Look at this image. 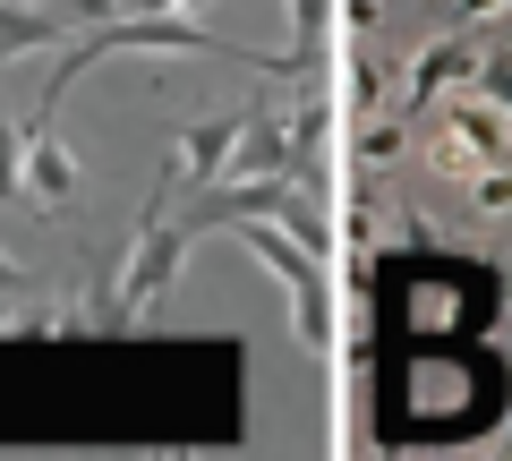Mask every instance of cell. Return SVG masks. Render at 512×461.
<instances>
[{"label":"cell","mask_w":512,"mask_h":461,"mask_svg":"<svg viewBox=\"0 0 512 461\" xmlns=\"http://www.w3.org/2000/svg\"><path fill=\"white\" fill-rule=\"evenodd\" d=\"M18 282H26V274H18V265H9V257H0V299H9V291H18Z\"/></svg>","instance_id":"5bb4252c"},{"label":"cell","mask_w":512,"mask_h":461,"mask_svg":"<svg viewBox=\"0 0 512 461\" xmlns=\"http://www.w3.org/2000/svg\"><path fill=\"white\" fill-rule=\"evenodd\" d=\"M231 231L265 257V274H282L291 316H299V342H308V351H333V299H325V274H316V240H299L282 214H239Z\"/></svg>","instance_id":"7a4b0ae2"},{"label":"cell","mask_w":512,"mask_h":461,"mask_svg":"<svg viewBox=\"0 0 512 461\" xmlns=\"http://www.w3.org/2000/svg\"><path fill=\"white\" fill-rule=\"evenodd\" d=\"M478 69H487V52L470 43V26H453V35H436V43H427L419 60H410V77H402V111H427V103H436L444 86H470Z\"/></svg>","instance_id":"3957f363"},{"label":"cell","mask_w":512,"mask_h":461,"mask_svg":"<svg viewBox=\"0 0 512 461\" xmlns=\"http://www.w3.org/2000/svg\"><path fill=\"white\" fill-rule=\"evenodd\" d=\"M504 453H512V436H504Z\"/></svg>","instance_id":"9a60e30c"},{"label":"cell","mask_w":512,"mask_h":461,"mask_svg":"<svg viewBox=\"0 0 512 461\" xmlns=\"http://www.w3.org/2000/svg\"><path fill=\"white\" fill-rule=\"evenodd\" d=\"M171 180L180 171H163V188H154V205L137 214V248H128V282L120 291H103L86 308V325H103V333H120V325H137V316H154V299L180 282V265H188V214H171Z\"/></svg>","instance_id":"6da1fadb"},{"label":"cell","mask_w":512,"mask_h":461,"mask_svg":"<svg viewBox=\"0 0 512 461\" xmlns=\"http://www.w3.org/2000/svg\"><path fill=\"white\" fill-rule=\"evenodd\" d=\"M359 154H367V163L384 171V163H393V129H384V120H376V129H367V146H359Z\"/></svg>","instance_id":"7c38bea8"},{"label":"cell","mask_w":512,"mask_h":461,"mask_svg":"<svg viewBox=\"0 0 512 461\" xmlns=\"http://www.w3.org/2000/svg\"><path fill=\"white\" fill-rule=\"evenodd\" d=\"M444 9H453V26H487V18H504L512 0H444Z\"/></svg>","instance_id":"30bf717a"},{"label":"cell","mask_w":512,"mask_h":461,"mask_svg":"<svg viewBox=\"0 0 512 461\" xmlns=\"http://www.w3.org/2000/svg\"><path fill=\"white\" fill-rule=\"evenodd\" d=\"M137 9H171V18H188V9H205V0H137Z\"/></svg>","instance_id":"4fadbf2b"},{"label":"cell","mask_w":512,"mask_h":461,"mask_svg":"<svg viewBox=\"0 0 512 461\" xmlns=\"http://www.w3.org/2000/svg\"><path fill=\"white\" fill-rule=\"evenodd\" d=\"M18 188H26V129L9 120V103H0V205L18 197Z\"/></svg>","instance_id":"52a82bcc"},{"label":"cell","mask_w":512,"mask_h":461,"mask_svg":"<svg viewBox=\"0 0 512 461\" xmlns=\"http://www.w3.org/2000/svg\"><path fill=\"white\" fill-rule=\"evenodd\" d=\"M316 43H325V0H291V60L308 69Z\"/></svg>","instance_id":"ba28073f"},{"label":"cell","mask_w":512,"mask_h":461,"mask_svg":"<svg viewBox=\"0 0 512 461\" xmlns=\"http://www.w3.org/2000/svg\"><path fill=\"white\" fill-rule=\"evenodd\" d=\"M69 9H26V0H0V69L26 52H52V43H69Z\"/></svg>","instance_id":"8992f818"},{"label":"cell","mask_w":512,"mask_h":461,"mask_svg":"<svg viewBox=\"0 0 512 461\" xmlns=\"http://www.w3.org/2000/svg\"><path fill=\"white\" fill-rule=\"evenodd\" d=\"M478 94H495V103L512 111V60H487V69H478Z\"/></svg>","instance_id":"8fae6325"},{"label":"cell","mask_w":512,"mask_h":461,"mask_svg":"<svg viewBox=\"0 0 512 461\" xmlns=\"http://www.w3.org/2000/svg\"><path fill=\"white\" fill-rule=\"evenodd\" d=\"M470 205H478V214H512V154H504V163H487V171L470 180Z\"/></svg>","instance_id":"9c48e42d"},{"label":"cell","mask_w":512,"mask_h":461,"mask_svg":"<svg viewBox=\"0 0 512 461\" xmlns=\"http://www.w3.org/2000/svg\"><path fill=\"white\" fill-rule=\"evenodd\" d=\"M239 137H248V120L239 111H222V120H197V129H180V146H171V171L180 180H222V171L239 163Z\"/></svg>","instance_id":"277c9868"},{"label":"cell","mask_w":512,"mask_h":461,"mask_svg":"<svg viewBox=\"0 0 512 461\" xmlns=\"http://www.w3.org/2000/svg\"><path fill=\"white\" fill-rule=\"evenodd\" d=\"M35 214H60V205L77 197V154L60 146L52 129H26V188H18Z\"/></svg>","instance_id":"5b68a950"}]
</instances>
